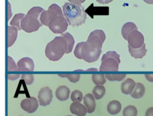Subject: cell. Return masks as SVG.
Masks as SVG:
<instances>
[{"label": "cell", "mask_w": 153, "mask_h": 116, "mask_svg": "<svg viewBox=\"0 0 153 116\" xmlns=\"http://www.w3.org/2000/svg\"><path fill=\"white\" fill-rule=\"evenodd\" d=\"M62 8L64 16L69 25L76 27L85 23L87 19L86 12L81 4L66 2Z\"/></svg>", "instance_id": "cell-1"}, {"label": "cell", "mask_w": 153, "mask_h": 116, "mask_svg": "<svg viewBox=\"0 0 153 116\" xmlns=\"http://www.w3.org/2000/svg\"><path fill=\"white\" fill-rule=\"evenodd\" d=\"M68 48L66 40L61 36H56L47 44L45 50V56L51 61H57L66 53Z\"/></svg>", "instance_id": "cell-2"}, {"label": "cell", "mask_w": 153, "mask_h": 116, "mask_svg": "<svg viewBox=\"0 0 153 116\" xmlns=\"http://www.w3.org/2000/svg\"><path fill=\"white\" fill-rule=\"evenodd\" d=\"M43 11L44 10L40 7H34L30 8L21 20L22 29L27 33L38 30L42 25L40 21V16Z\"/></svg>", "instance_id": "cell-3"}, {"label": "cell", "mask_w": 153, "mask_h": 116, "mask_svg": "<svg viewBox=\"0 0 153 116\" xmlns=\"http://www.w3.org/2000/svg\"><path fill=\"white\" fill-rule=\"evenodd\" d=\"M100 71H118L120 63V55L115 51H108L102 57Z\"/></svg>", "instance_id": "cell-4"}, {"label": "cell", "mask_w": 153, "mask_h": 116, "mask_svg": "<svg viewBox=\"0 0 153 116\" xmlns=\"http://www.w3.org/2000/svg\"><path fill=\"white\" fill-rule=\"evenodd\" d=\"M68 22L64 14H60L53 17L49 23L48 28L54 33H63L68 28Z\"/></svg>", "instance_id": "cell-5"}, {"label": "cell", "mask_w": 153, "mask_h": 116, "mask_svg": "<svg viewBox=\"0 0 153 116\" xmlns=\"http://www.w3.org/2000/svg\"><path fill=\"white\" fill-rule=\"evenodd\" d=\"M105 39L106 35L105 32L102 30L97 29L93 30L90 33L86 42L94 48L101 50Z\"/></svg>", "instance_id": "cell-6"}, {"label": "cell", "mask_w": 153, "mask_h": 116, "mask_svg": "<svg viewBox=\"0 0 153 116\" xmlns=\"http://www.w3.org/2000/svg\"><path fill=\"white\" fill-rule=\"evenodd\" d=\"M101 53L102 50L94 48L85 42L82 48L81 56L84 61L92 63L98 60Z\"/></svg>", "instance_id": "cell-7"}, {"label": "cell", "mask_w": 153, "mask_h": 116, "mask_svg": "<svg viewBox=\"0 0 153 116\" xmlns=\"http://www.w3.org/2000/svg\"><path fill=\"white\" fill-rule=\"evenodd\" d=\"M60 14H63L61 8L58 5L53 4L49 7L48 10L42 13L40 16V21L42 25L48 26L50 20L54 16Z\"/></svg>", "instance_id": "cell-8"}, {"label": "cell", "mask_w": 153, "mask_h": 116, "mask_svg": "<svg viewBox=\"0 0 153 116\" xmlns=\"http://www.w3.org/2000/svg\"><path fill=\"white\" fill-rule=\"evenodd\" d=\"M128 44L131 47L137 49L144 44V37L141 32L137 30H134L128 36Z\"/></svg>", "instance_id": "cell-9"}, {"label": "cell", "mask_w": 153, "mask_h": 116, "mask_svg": "<svg viewBox=\"0 0 153 116\" xmlns=\"http://www.w3.org/2000/svg\"><path fill=\"white\" fill-rule=\"evenodd\" d=\"M38 97L41 106H47L52 101L53 93L51 90L48 87H44L41 88L38 93Z\"/></svg>", "instance_id": "cell-10"}, {"label": "cell", "mask_w": 153, "mask_h": 116, "mask_svg": "<svg viewBox=\"0 0 153 116\" xmlns=\"http://www.w3.org/2000/svg\"><path fill=\"white\" fill-rule=\"evenodd\" d=\"M21 108L29 113H33L36 111L38 107L37 99L34 97L25 99L20 103Z\"/></svg>", "instance_id": "cell-11"}, {"label": "cell", "mask_w": 153, "mask_h": 116, "mask_svg": "<svg viewBox=\"0 0 153 116\" xmlns=\"http://www.w3.org/2000/svg\"><path fill=\"white\" fill-rule=\"evenodd\" d=\"M108 7H95L91 4L85 10L86 13L91 18L94 16H108L109 15Z\"/></svg>", "instance_id": "cell-12"}, {"label": "cell", "mask_w": 153, "mask_h": 116, "mask_svg": "<svg viewBox=\"0 0 153 116\" xmlns=\"http://www.w3.org/2000/svg\"><path fill=\"white\" fill-rule=\"evenodd\" d=\"M34 70V63L29 57H23L17 62L18 71H33Z\"/></svg>", "instance_id": "cell-13"}, {"label": "cell", "mask_w": 153, "mask_h": 116, "mask_svg": "<svg viewBox=\"0 0 153 116\" xmlns=\"http://www.w3.org/2000/svg\"><path fill=\"white\" fill-rule=\"evenodd\" d=\"M70 111L78 116H85L87 112V109L79 102H74L70 106Z\"/></svg>", "instance_id": "cell-14"}, {"label": "cell", "mask_w": 153, "mask_h": 116, "mask_svg": "<svg viewBox=\"0 0 153 116\" xmlns=\"http://www.w3.org/2000/svg\"><path fill=\"white\" fill-rule=\"evenodd\" d=\"M136 84V83L131 78H127L121 83V90L122 93L125 94H131L133 91Z\"/></svg>", "instance_id": "cell-15"}, {"label": "cell", "mask_w": 153, "mask_h": 116, "mask_svg": "<svg viewBox=\"0 0 153 116\" xmlns=\"http://www.w3.org/2000/svg\"><path fill=\"white\" fill-rule=\"evenodd\" d=\"M84 103L87 109L88 113H92L96 108V102L94 95L91 93L85 94L84 97Z\"/></svg>", "instance_id": "cell-16"}, {"label": "cell", "mask_w": 153, "mask_h": 116, "mask_svg": "<svg viewBox=\"0 0 153 116\" xmlns=\"http://www.w3.org/2000/svg\"><path fill=\"white\" fill-rule=\"evenodd\" d=\"M69 88L66 86H59L56 90V96L60 101H65L69 98Z\"/></svg>", "instance_id": "cell-17"}, {"label": "cell", "mask_w": 153, "mask_h": 116, "mask_svg": "<svg viewBox=\"0 0 153 116\" xmlns=\"http://www.w3.org/2000/svg\"><path fill=\"white\" fill-rule=\"evenodd\" d=\"M128 51L130 54V55L133 57L135 59H141L143 56L146 55V45L145 44H144L142 47H141L139 48L134 49L131 47L130 45H128Z\"/></svg>", "instance_id": "cell-18"}, {"label": "cell", "mask_w": 153, "mask_h": 116, "mask_svg": "<svg viewBox=\"0 0 153 116\" xmlns=\"http://www.w3.org/2000/svg\"><path fill=\"white\" fill-rule=\"evenodd\" d=\"M136 25L133 22H127L122 27L121 34L124 39L127 40L128 35L134 30H137Z\"/></svg>", "instance_id": "cell-19"}, {"label": "cell", "mask_w": 153, "mask_h": 116, "mask_svg": "<svg viewBox=\"0 0 153 116\" xmlns=\"http://www.w3.org/2000/svg\"><path fill=\"white\" fill-rule=\"evenodd\" d=\"M121 109V105L118 100H112L107 105V111L111 115L117 114Z\"/></svg>", "instance_id": "cell-20"}, {"label": "cell", "mask_w": 153, "mask_h": 116, "mask_svg": "<svg viewBox=\"0 0 153 116\" xmlns=\"http://www.w3.org/2000/svg\"><path fill=\"white\" fill-rule=\"evenodd\" d=\"M18 29L12 26L8 27V47L11 46L16 40Z\"/></svg>", "instance_id": "cell-21"}, {"label": "cell", "mask_w": 153, "mask_h": 116, "mask_svg": "<svg viewBox=\"0 0 153 116\" xmlns=\"http://www.w3.org/2000/svg\"><path fill=\"white\" fill-rule=\"evenodd\" d=\"M145 91V88L144 86L140 83H137L133 91L130 94L133 98L139 99L143 96Z\"/></svg>", "instance_id": "cell-22"}, {"label": "cell", "mask_w": 153, "mask_h": 116, "mask_svg": "<svg viewBox=\"0 0 153 116\" xmlns=\"http://www.w3.org/2000/svg\"><path fill=\"white\" fill-rule=\"evenodd\" d=\"M92 93L95 97L96 99L99 100L103 97V96L105 95L106 93V90L104 86L102 85H96Z\"/></svg>", "instance_id": "cell-23"}, {"label": "cell", "mask_w": 153, "mask_h": 116, "mask_svg": "<svg viewBox=\"0 0 153 116\" xmlns=\"http://www.w3.org/2000/svg\"><path fill=\"white\" fill-rule=\"evenodd\" d=\"M25 14L23 13H18L16 14V15H14V17L13 18V19L11 20V21L10 22V25L12 26H14L16 27L18 30H21V26H20V23H21V20L22 19L25 17Z\"/></svg>", "instance_id": "cell-24"}, {"label": "cell", "mask_w": 153, "mask_h": 116, "mask_svg": "<svg viewBox=\"0 0 153 116\" xmlns=\"http://www.w3.org/2000/svg\"><path fill=\"white\" fill-rule=\"evenodd\" d=\"M61 36L63 37L66 40V41L68 42V50H67L66 54H68L72 51V48L74 47V42H75L74 37L69 32H65L64 33H62Z\"/></svg>", "instance_id": "cell-25"}, {"label": "cell", "mask_w": 153, "mask_h": 116, "mask_svg": "<svg viewBox=\"0 0 153 116\" xmlns=\"http://www.w3.org/2000/svg\"><path fill=\"white\" fill-rule=\"evenodd\" d=\"M137 110L136 108L133 105H128L124 108L123 111V116H137Z\"/></svg>", "instance_id": "cell-26"}, {"label": "cell", "mask_w": 153, "mask_h": 116, "mask_svg": "<svg viewBox=\"0 0 153 116\" xmlns=\"http://www.w3.org/2000/svg\"><path fill=\"white\" fill-rule=\"evenodd\" d=\"M92 81L96 85H103L106 83L104 74H93Z\"/></svg>", "instance_id": "cell-27"}, {"label": "cell", "mask_w": 153, "mask_h": 116, "mask_svg": "<svg viewBox=\"0 0 153 116\" xmlns=\"http://www.w3.org/2000/svg\"><path fill=\"white\" fill-rule=\"evenodd\" d=\"M106 78L111 81H120L124 79V78L126 77V74H106L105 75Z\"/></svg>", "instance_id": "cell-28"}, {"label": "cell", "mask_w": 153, "mask_h": 116, "mask_svg": "<svg viewBox=\"0 0 153 116\" xmlns=\"http://www.w3.org/2000/svg\"><path fill=\"white\" fill-rule=\"evenodd\" d=\"M71 99L73 102H81L82 99V93L79 90H74L71 93Z\"/></svg>", "instance_id": "cell-29"}, {"label": "cell", "mask_w": 153, "mask_h": 116, "mask_svg": "<svg viewBox=\"0 0 153 116\" xmlns=\"http://www.w3.org/2000/svg\"><path fill=\"white\" fill-rule=\"evenodd\" d=\"M84 43L85 42H79L75 47V48L74 50V55L76 58L79 59H82V56H81V51Z\"/></svg>", "instance_id": "cell-30"}, {"label": "cell", "mask_w": 153, "mask_h": 116, "mask_svg": "<svg viewBox=\"0 0 153 116\" xmlns=\"http://www.w3.org/2000/svg\"><path fill=\"white\" fill-rule=\"evenodd\" d=\"M21 79L24 80L25 83L27 85L31 84L34 80V77L32 74H22Z\"/></svg>", "instance_id": "cell-31"}, {"label": "cell", "mask_w": 153, "mask_h": 116, "mask_svg": "<svg viewBox=\"0 0 153 116\" xmlns=\"http://www.w3.org/2000/svg\"><path fill=\"white\" fill-rule=\"evenodd\" d=\"M17 66L15 64V62L10 56L8 57V71H17Z\"/></svg>", "instance_id": "cell-32"}, {"label": "cell", "mask_w": 153, "mask_h": 116, "mask_svg": "<svg viewBox=\"0 0 153 116\" xmlns=\"http://www.w3.org/2000/svg\"><path fill=\"white\" fill-rule=\"evenodd\" d=\"M66 77L72 83H76L79 81L80 75L79 74H66Z\"/></svg>", "instance_id": "cell-33"}, {"label": "cell", "mask_w": 153, "mask_h": 116, "mask_svg": "<svg viewBox=\"0 0 153 116\" xmlns=\"http://www.w3.org/2000/svg\"><path fill=\"white\" fill-rule=\"evenodd\" d=\"M145 116H153V107H150L146 110Z\"/></svg>", "instance_id": "cell-34"}, {"label": "cell", "mask_w": 153, "mask_h": 116, "mask_svg": "<svg viewBox=\"0 0 153 116\" xmlns=\"http://www.w3.org/2000/svg\"><path fill=\"white\" fill-rule=\"evenodd\" d=\"M69 1V2L75 4H81L83 2H84L86 0H68Z\"/></svg>", "instance_id": "cell-35"}, {"label": "cell", "mask_w": 153, "mask_h": 116, "mask_svg": "<svg viewBox=\"0 0 153 116\" xmlns=\"http://www.w3.org/2000/svg\"><path fill=\"white\" fill-rule=\"evenodd\" d=\"M19 74H10L8 75V79L11 80H16L19 77Z\"/></svg>", "instance_id": "cell-36"}, {"label": "cell", "mask_w": 153, "mask_h": 116, "mask_svg": "<svg viewBox=\"0 0 153 116\" xmlns=\"http://www.w3.org/2000/svg\"><path fill=\"white\" fill-rule=\"evenodd\" d=\"M145 77L149 82H153V74H145Z\"/></svg>", "instance_id": "cell-37"}, {"label": "cell", "mask_w": 153, "mask_h": 116, "mask_svg": "<svg viewBox=\"0 0 153 116\" xmlns=\"http://www.w3.org/2000/svg\"><path fill=\"white\" fill-rule=\"evenodd\" d=\"M96 1L102 4H106L112 2L113 0H96Z\"/></svg>", "instance_id": "cell-38"}, {"label": "cell", "mask_w": 153, "mask_h": 116, "mask_svg": "<svg viewBox=\"0 0 153 116\" xmlns=\"http://www.w3.org/2000/svg\"><path fill=\"white\" fill-rule=\"evenodd\" d=\"M11 6H10V4L8 3V19L9 20L11 17Z\"/></svg>", "instance_id": "cell-39"}, {"label": "cell", "mask_w": 153, "mask_h": 116, "mask_svg": "<svg viewBox=\"0 0 153 116\" xmlns=\"http://www.w3.org/2000/svg\"><path fill=\"white\" fill-rule=\"evenodd\" d=\"M143 1L147 4H153V0H143Z\"/></svg>", "instance_id": "cell-40"}, {"label": "cell", "mask_w": 153, "mask_h": 116, "mask_svg": "<svg viewBox=\"0 0 153 116\" xmlns=\"http://www.w3.org/2000/svg\"><path fill=\"white\" fill-rule=\"evenodd\" d=\"M66 116H72V115H66Z\"/></svg>", "instance_id": "cell-41"}]
</instances>
